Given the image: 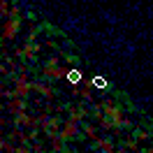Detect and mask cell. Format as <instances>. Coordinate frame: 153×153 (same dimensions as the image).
I'll return each instance as SVG.
<instances>
[{
	"label": "cell",
	"instance_id": "1",
	"mask_svg": "<svg viewBox=\"0 0 153 153\" xmlns=\"http://www.w3.org/2000/svg\"><path fill=\"white\" fill-rule=\"evenodd\" d=\"M65 76H67V67L58 63V56H51L47 63L42 65V76H39V81H47V84H51V81L65 79Z\"/></svg>",
	"mask_w": 153,
	"mask_h": 153
},
{
	"label": "cell",
	"instance_id": "2",
	"mask_svg": "<svg viewBox=\"0 0 153 153\" xmlns=\"http://www.w3.org/2000/svg\"><path fill=\"white\" fill-rule=\"evenodd\" d=\"M58 137L63 139V142H72V139H84V132H81V125L74 123V121H63V125H60V130H58Z\"/></svg>",
	"mask_w": 153,
	"mask_h": 153
},
{
	"label": "cell",
	"instance_id": "3",
	"mask_svg": "<svg viewBox=\"0 0 153 153\" xmlns=\"http://www.w3.org/2000/svg\"><path fill=\"white\" fill-rule=\"evenodd\" d=\"M39 51H42L39 42H23V47L16 49V58H19L21 63H33L39 56Z\"/></svg>",
	"mask_w": 153,
	"mask_h": 153
},
{
	"label": "cell",
	"instance_id": "4",
	"mask_svg": "<svg viewBox=\"0 0 153 153\" xmlns=\"http://www.w3.org/2000/svg\"><path fill=\"white\" fill-rule=\"evenodd\" d=\"M23 26V16H10L2 21V39H16Z\"/></svg>",
	"mask_w": 153,
	"mask_h": 153
},
{
	"label": "cell",
	"instance_id": "5",
	"mask_svg": "<svg viewBox=\"0 0 153 153\" xmlns=\"http://www.w3.org/2000/svg\"><path fill=\"white\" fill-rule=\"evenodd\" d=\"M67 121H74V123H84L88 121V107L84 102H74V105L67 107Z\"/></svg>",
	"mask_w": 153,
	"mask_h": 153
},
{
	"label": "cell",
	"instance_id": "6",
	"mask_svg": "<svg viewBox=\"0 0 153 153\" xmlns=\"http://www.w3.org/2000/svg\"><path fill=\"white\" fill-rule=\"evenodd\" d=\"M116 146L114 139L111 137H97L95 142H93V149H91V153H116Z\"/></svg>",
	"mask_w": 153,
	"mask_h": 153
},
{
	"label": "cell",
	"instance_id": "7",
	"mask_svg": "<svg viewBox=\"0 0 153 153\" xmlns=\"http://www.w3.org/2000/svg\"><path fill=\"white\" fill-rule=\"evenodd\" d=\"M5 111L12 116L21 114V111H28V100L26 97H12V100H7V105H5Z\"/></svg>",
	"mask_w": 153,
	"mask_h": 153
},
{
	"label": "cell",
	"instance_id": "8",
	"mask_svg": "<svg viewBox=\"0 0 153 153\" xmlns=\"http://www.w3.org/2000/svg\"><path fill=\"white\" fill-rule=\"evenodd\" d=\"M33 93H37V95H42L44 100H53L56 97V91H53V86L51 84H47V81H33Z\"/></svg>",
	"mask_w": 153,
	"mask_h": 153
},
{
	"label": "cell",
	"instance_id": "9",
	"mask_svg": "<svg viewBox=\"0 0 153 153\" xmlns=\"http://www.w3.org/2000/svg\"><path fill=\"white\" fill-rule=\"evenodd\" d=\"M79 125H81V132H84V137H86V139L95 142L97 137H100V134H97V125H93L91 121H84V123H79Z\"/></svg>",
	"mask_w": 153,
	"mask_h": 153
},
{
	"label": "cell",
	"instance_id": "10",
	"mask_svg": "<svg viewBox=\"0 0 153 153\" xmlns=\"http://www.w3.org/2000/svg\"><path fill=\"white\" fill-rule=\"evenodd\" d=\"M151 134L153 132H146V130H142V128H137V130H132L130 137H132L137 144H142V142H149V139H151Z\"/></svg>",
	"mask_w": 153,
	"mask_h": 153
},
{
	"label": "cell",
	"instance_id": "11",
	"mask_svg": "<svg viewBox=\"0 0 153 153\" xmlns=\"http://www.w3.org/2000/svg\"><path fill=\"white\" fill-rule=\"evenodd\" d=\"M65 79H70L72 84H79V81H81V72H79V70H67Z\"/></svg>",
	"mask_w": 153,
	"mask_h": 153
},
{
	"label": "cell",
	"instance_id": "12",
	"mask_svg": "<svg viewBox=\"0 0 153 153\" xmlns=\"http://www.w3.org/2000/svg\"><path fill=\"white\" fill-rule=\"evenodd\" d=\"M81 102L86 105V102H93V93H91V84H88L84 91H81Z\"/></svg>",
	"mask_w": 153,
	"mask_h": 153
},
{
	"label": "cell",
	"instance_id": "13",
	"mask_svg": "<svg viewBox=\"0 0 153 153\" xmlns=\"http://www.w3.org/2000/svg\"><path fill=\"white\" fill-rule=\"evenodd\" d=\"M14 153H33V144H16Z\"/></svg>",
	"mask_w": 153,
	"mask_h": 153
},
{
	"label": "cell",
	"instance_id": "14",
	"mask_svg": "<svg viewBox=\"0 0 153 153\" xmlns=\"http://www.w3.org/2000/svg\"><path fill=\"white\" fill-rule=\"evenodd\" d=\"M88 84H91V86H97V88H107V81H105V79H100V76H95V79H91Z\"/></svg>",
	"mask_w": 153,
	"mask_h": 153
}]
</instances>
